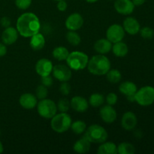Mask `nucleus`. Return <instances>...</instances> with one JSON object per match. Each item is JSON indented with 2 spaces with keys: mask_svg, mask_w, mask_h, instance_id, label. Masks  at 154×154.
Segmentation results:
<instances>
[{
  "mask_svg": "<svg viewBox=\"0 0 154 154\" xmlns=\"http://www.w3.org/2000/svg\"><path fill=\"white\" fill-rule=\"evenodd\" d=\"M65 25L69 31H77L84 25V18L79 13H73L68 17Z\"/></svg>",
  "mask_w": 154,
  "mask_h": 154,
  "instance_id": "10",
  "label": "nucleus"
},
{
  "mask_svg": "<svg viewBox=\"0 0 154 154\" xmlns=\"http://www.w3.org/2000/svg\"><path fill=\"white\" fill-rule=\"evenodd\" d=\"M15 5L20 10H26L30 7L32 0H15Z\"/></svg>",
  "mask_w": 154,
  "mask_h": 154,
  "instance_id": "34",
  "label": "nucleus"
},
{
  "mask_svg": "<svg viewBox=\"0 0 154 154\" xmlns=\"http://www.w3.org/2000/svg\"><path fill=\"white\" fill-rule=\"evenodd\" d=\"M135 102L143 107H147L154 103V87L144 86L137 90L135 94Z\"/></svg>",
  "mask_w": 154,
  "mask_h": 154,
  "instance_id": "6",
  "label": "nucleus"
},
{
  "mask_svg": "<svg viewBox=\"0 0 154 154\" xmlns=\"http://www.w3.org/2000/svg\"><path fill=\"white\" fill-rule=\"evenodd\" d=\"M71 107L74 111L79 113H84L88 109L89 102L85 99L80 96H74L70 102Z\"/></svg>",
  "mask_w": 154,
  "mask_h": 154,
  "instance_id": "18",
  "label": "nucleus"
},
{
  "mask_svg": "<svg viewBox=\"0 0 154 154\" xmlns=\"http://www.w3.org/2000/svg\"><path fill=\"white\" fill-rule=\"evenodd\" d=\"M99 115L105 123H112L117 120V114L112 105H106L102 106L99 111Z\"/></svg>",
  "mask_w": 154,
  "mask_h": 154,
  "instance_id": "13",
  "label": "nucleus"
},
{
  "mask_svg": "<svg viewBox=\"0 0 154 154\" xmlns=\"http://www.w3.org/2000/svg\"><path fill=\"white\" fill-rule=\"evenodd\" d=\"M111 61L109 59L102 54H97L89 60L87 69L93 75L102 76L105 75L111 69Z\"/></svg>",
  "mask_w": 154,
  "mask_h": 154,
  "instance_id": "2",
  "label": "nucleus"
},
{
  "mask_svg": "<svg viewBox=\"0 0 154 154\" xmlns=\"http://www.w3.org/2000/svg\"><path fill=\"white\" fill-rule=\"evenodd\" d=\"M72 132L76 135H81L84 133L87 129V124L83 120H77V121L73 122L71 126Z\"/></svg>",
  "mask_w": 154,
  "mask_h": 154,
  "instance_id": "29",
  "label": "nucleus"
},
{
  "mask_svg": "<svg viewBox=\"0 0 154 154\" xmlns=\"http://www.w3.org/2000/svg\"><path fill=\"white\" fill-rule=\"evenodd\" d=\"M139 32L141 37L147 40L153 38L154 36V30L150 26H144L143 28H141Z\"/></svg>",
  "mask_w": 154,
  "mask_h": 154,
  "instance_id": "33",
  "label": "nucleus"
},
{
  "mask_svg": "<svg viewBox=\"0 0 154 154\" xmlns=\"http://www.w3.org/2000/svg\"><path fill=\"white\" fill-rule=\"evenodd\" d=\"M36 107L39 115L43 118L48 120H51L54 115H56L58 111L55 102L47 98L39 101Z\"/></svg>",
  "mask_w": 154,
  "mask_h": 154,
  "instance_id": "7",
  "label": "nucleus"
},
{
  "mask_svg": "<svg viewBox=\"0 0 154 154\" xmlns=\"http://www.w3.org/2000/svg\"><path fill=\"white\" fill-rule=\"evenodd\" d=\"M114 5L116 11L123 15H130L135 8L132 0H116Z\"/></svg>",
  "mask_w": 154,
  "mask_h": 154,
  "instance_id": "12",
  "label": "nucleus"
},
{
  "mask_svg": "<svg viewBox=\"0 0 154 154\" xmlns=\"http://www.w3.org/2000/svg\"><path fill=\"white\" fill-rule=\"evenodd\" d=\"M53 68H54V66H53L52 62L46 58L40 59L38 60L35 64L36 72L41 77L51 75V74L52 73Z\"/></svg>",
  "mask_w": 154,
  "mask_h": 154,
  "instance_id": "11",
  "label": "nucleus"
},
{
  "mask_svg": "<svg viewBox=\"0 0 154 154\" xmlns=\"http://www.w3.org/2000/svg\"><path fill=\"white\" fill-rule=\"evenodd\" d=\"M0 23H1L2 26H3L5 29V28H8V27L11 26V20L9 19L8 17H4L2 18L1 20H0Z\"/></svg>",
  "mask_w": 154,
  "mask_h": 154,
  "instance_id": "39",
  "label": "nucleus"
},
{
  "mask_svg": "<svg viewBox=\"0 0 154 154\" xmlns=\"http://www.w3.org/2000/svg\"><path fill=\"white\" fill-rule=\"evenodd\" d=\"M125 37V31L123 26L119 24L110 26L106 31V38L112 44L121 42Z\"/></svg>",
  "mask_w": 154,
  "mask_h": 154,
  "instance_id": "8",
  "label": "nucleus"
},
{
  "mask_svg": "<svg viewBox=\"0 0 154 154\" xmlns=\"http://www.w3.org/2000/svg\"><path fill=\"white\" fill-rule=\"evenodd\" d=\"M66 37L67 42L72 46H78L81 42V36L75 31H69Z\"/></svg>",
  "mask_w": 154,
  "mask_h": 154,
  "instance_id": "30",
  "label": "nucleus"
},
{
  "mask_svg": "<svg viewBox=\"0 0 154 154\" xmlns=\"http://www.w3.org/2000/svg\"><path fill=\"white\" fill-rule=\"evenodd\" d=\"M132 2L135 6H141L145 3L146 0H132Z\"/></svg>",
  "mask_w": 154,
  "mask_h": 154,
  "instance_id": "41",
  "label": "nucleus"
},
{
  "mask_svg": "<svg viewBox=\"0 0 154 154\" xmlns=\"http://www.w3.org/2000/svg\"><path fill=\"white\" fill-rule=\"evenodd\" d=\"M90 146H91V143L84 135L82 138L75 141L73 146V150L76 153L84 154L90 151Z\"/></svg>",
  "mask_w": 154,
  "mask_h": 154,
  "instance_id": "20",
  "label": "nucleus"
},
{
  "mask_svg": "<svg viewBox=\"0 0 154 154\" xmlns=\"http://www.w3.org/2000/svg\"><path fill=\"white\" fill-rule=\"evenodd\" d=\"M57 9H58L60 11H66L68 7L67 2H66V0H62V1H59L57 3Z\"/></svg>",
  "mask_w": 154,
  "mask_h": 154,
  "instance_id": "38",
  "label": "nucleus"
},
{
  "mask_svg": "<svg viewBox=\"0 0 154 154\" xmlns=\"http://www.w3.org/2000/svg\"><path fill=\"white\" fill-rule=\"evenodd\" d=\"M16 26L19 35L24 38H30L39 32L41 23L35 14L26 12L18 17Z\"/></svg>",
  "mask_w": 154,
  "mask_h": 154,
  "instance_id": "1",
  "label": "nucleus"
},
{
  "mask_svg": "<svg viewBox=\"0 0 154 154\" xmlns=\"http://www.w3.org/2000/svg\"><path fill=\"white\" fill-rule=\"evenodd\" d=\"M41 82H42V85L45 86L47 87H51L53 84V79L51 77V75H48V76L45 77H41Z\"/></svg>",
  "mask_w": 154,
  "mask_h": 154,
  "instance_id": "37",
  "label": "nucleus"
},
{
  "mask_svg": "<svg viewBox=\"0 0 154 154\" xmlns=\"http://www.w3.org/2000/svg\"><path fill=\"white\" fill-rule=\"evenodd\" d=\"M106 78L111 84H117L121 81L122 75L120 72L117 69H110L106 75Z\"/></svg>",
  "mask_w": 154,
  "mask_h": 154,
  "instance_id": "28",
  "label": "nucleus"
},
{
  "mask_svg": "<svg viewBox=\"0 0 154 154\" xmlns=\"http://www.w3.org/2000/svg\"><path fill=\"white\" fill-rule=\"evenodd\" d=\"M30 39L29 45L33 51H40L45 45V38L42 33L38 32L32 35Z\"/></svg>",
  "mask_w": 154,
  "mask_h": 154,
  "instance_id": "22",
  "label": "nucleus"
},
{
  "mask_svg": "<svg viewBox=\"0 0 154 154\" xmlns=\"http://www.w3.org/2000/svg\"><path fill=\"white\" fill-rule=\"evenodd\" d=\"M98 1H99V0H86V2H87L88 3H94Z\"/></svg>",
  "mask_w": 154,
  "mask_h": 154,
  "instance_id": "43",
  "label": "nucleus"
},
{
  "mask_svg": "<svg viewBox=\"0 0 154 154\" xmlns=\"http://www.w3.org/2000/svg\"><path fill=\"white\" fill-rule=\"evenodd\" d=\"M53 75L60 82H68L72 78V69L68 66L63 64L56 65L52 71Z\"/></svg>",
  "mask_w": 154,
  "mask_h": 154,
  "instance_id": "9",
  "label": "nucleus"
},
{
  "mask_svg": "<svg viewBox=\"0 0 154 154\" xmlns=\"http://www.w3.org/2000/svg\"><path fill=\"white\" fill-rule=\"evenodd\" d=\"M113 44L107 38H101L96 41L94 44V50L96 52L98 53V54H108L111 52L112 49Z\"/></svg>",
  "mask_w": 154,
  "mask_h": 154,
  "instance_id": "19",
  "label": "nucleus"
},
{
  "mask_svg": "<svg viewBox=\"0 0 154 154\" xmlns=\"http://www.w3.org/2000/svg\"><path fill=\"white\" fill-rule=\"evenodd\" d=\"M0 134H1V132H0Z\"/></svg>",
  "mask_w": 154,
  "mask_h": 154,
  "instance_id": "46",
  "label": "nucleus"
},
{
  "mask_svg": "<svg viewBox=\"0 0 154 154\" xmlns=\"http://www.w3.org/2000/svg\"><path fill=\"white\" fill-rule=\"evenodd\" d=\"M135 147L133 144L129 142H122L117 146V153L119 154H134Z\"/></svg>",
  "mask_w": 154,
  "mask_h": 154,
  "instance_id": "27",
  "label": "nucleus"
},
{
  "mask_svg": "<svg viewBox=\"0 0 154 154\" xmlns=\"http://www.w3.org/2000/svg\"><path fill=\"white\" fill-rule=\"evenodd\" d=\"M3 150H4V147H3V144L0 141V153H2L3 152Z\"/></svg>",
  "mask_w": 154,
  "mask_h": 154,
  "instance_id": "42",
  "label": "nucleus"
},
{
  "mask_svg": "<svg viewBox=\"0 0 154 154\" xmlns=\"http://www.w3.org/2000/svg\"><path fill=\"white\" fill-rule=\"evenodd\" d=\"M112 51L113 54L117 57H126L129 52V48L127 45L124 42H119L117 43H114L112 45Z\"/></svg>",
  "mask_w": 154,
  "mask_h": 154,
  "instance_id": "23",
  "label": "nucleus"
},
{
  "mask_svg": "<svg viewBox=\"0 0 154 154\" xmlns=\"http://www.w3.org/2000/svg\"><path fill=\"white\" fill-rule=\"evenodd\" d=\"M109 1H113V0H109Z\"/></svg>",
  "mask_w": 154,
  "mask_h": 154,
  "instance_id": "45",
  "label": "nucleus"
},
{
  "mask_svg": "<svg viewBox=\"0 0 154 154\" xmlns=\"http://www.w3.org/2000/svg\"><path fill=\"white\" fill-rule=\"evenodd\" d=\"M123 28L125 32L128 33L130 35H135L139 32L141 29V25L139 22L135 18L132 17H128L123 20Z\"/></svg>",
  "mask_w": 154,
  "mask_h": 154,
  "instance_id": "14",
  "label": "nucleus"
},
{
  "mask_svg": "<svg viewBox=\"0 0 154 154\" xmlns=\"http://www.w3.org/2000/svg\"><path fill=\"white\" fill-rule=\"evenodd\" d=\"M72 120L67 113H59L51 119V127L55 132L63 133L71 128Z\"/></svg>",
  "mask_w": 154,
  "mask_h": 154,
  "instance_id": "3",
  "label": "nucleus"
},
{
  "mask_svg": "<svg viewBox=\"0 0 154 154\" xmlns=\"http://www.w3.org/2000/svg\"><path fill=\"white\" fill-rule=\"evenodd\" d=\"M19 103L23 108L31 110L35 108L37 105L38 99L32 93H26L21 95L19 99Z\"/></svg>",
  "mask_w": 154,
  "mask_h": 154,
  "instance_id": "16",
  "label": "nucleus"
},
{
  "mask_svg": "<svg viewBox=\"0 0 154 154\" xmlns=\"http://www.w3.org/2000/svg\"><path fill=\"white\" fill-rule=\"evenodd\" d=\"M18 33L17 29L12 26L5 28L2 34V41L5 45H11L14 44L18 38Z\"/></svg>",
  "mask_w": 154,
  "mask_h": 154,
  "instance_id": "17",
  "label": "nucleus"
},
{
  "mask_svg": "<svg viewBox=\"0 0 154 154\" xmlns=\"http://www.w3.org/2000/svg\"><path fill=\"white\" fill-rule=\"evenodd\" d=\"M48 95V87L42 85V84L38 86V87L35 90V96L38 99L42 100V99H46Z\"/></svg>",
  "mask_w": 154,
  "mask_h": 154,
  "instance_id": "32",
  "label": "nucleus"
},
{
  "mask_svg": "<svg viewBox=\"0 0 154 154\" xmlns=\"http://www.w3.org/2000/svg\"><path fill=\"white\" fill-rule=\"evenodd\" d=\"M66 61L67 66L72 70L81 71L87 68L89 62V57L84 52L73 51L69 53Z\"/></svg>",
  "mask_w": 154,
  "mask_h": 154,
  "instance_id": "5",
  "label": "nucleus"
},
{
  "mask_svg": "<svg viewBox=\"0 0 154 154\" xmlns=\"http://www.w3.org/2000/svg\"><path fill=\"white\" fill-rule=\"evenodd\" d=\"M138 124V118L135 113L127 111L124 113L121 119V126L125 130L132 131L135 129Z\"/></svg>",
  "mask_w": 154,
  "mask_h": 154,
  "instance_id": "15",
  "label": "nucleus"
},
{
  "mask_svg": "<svg viewBox=\"0 0 154 154\" xmlns=\"http://www.w3.org/2000/svg\"><path fill=\"white\" fill-rule=\"evenodd\" d=\"M118 100V97L117 95L114 93H109L107 95L106 98H105V101L107 102V105H114L117 102Z\"/></svg>",
  "mask_w": 154,
  "mask_h": 154,
  "instance_id": "35",
  "label": "nucleus"
},
{
  "mask_svg": "<svg viewBox=\"0 0 154 154\" xmlns=\"http://www.w3.org/2000/svg\"><path fill=\"white\" fill-rule=\"evenodd\" d=\"M97 153L99 154H117V146L111 141H105L100 144V146L97 150Z\"/></svg>",
  "mask_w": 154,
  "mask_h": 154,
  "instance_id": "24",
  "label": "nucleus"
},
{
  "mask_svg": "<svg viewBox=\"0 0 154 154\" xmlns=\"http://www.w3.org/2000/svg\"><path fill=\"white\" fill-rule=\"evenodd\" d=\"M84 136L90 141V143L102 144L107 141L108 134L106 129L98 124H93L86 129Z\"/></svg>",
  "mask_w": 154,
  "mask_h": 154,
  "instance_id": "4",
  "label": "nucleus"
},
{
  "mask_svg": "<svg viewBox=\"0 0 154 154\" xmlns=\"http://www.w3.org/2000/svg\"><path fill=\"white\" fill-rule=\"evenodd\" d=\"M119 90L123 95L126 97L135 96V93L138 90L136 84L132 81H124L119 86Z\"/></svg>",
  "mask_w": 154,
  "mask_h": 154,
  "instance_id": "21",
  "label": "nucleus"
},
{
  "mask_svg": "<svg viewBox=\"0 0 154 154\" xmlns=\"http://www.w3.org/2000/svg\"><path fill=\"white\" fill-rule=\"evenodd\" d=\"M54 1H57V2H59V1H62V0H54Z\"/></svg>",
  "mask_w": 154,
  "mask_h": 154,
  "instance_id": "44",
  "label": "nucleus"
},
{
  "mask_svg": "<svg viewBox=\"0 0 154 154\" xmlns=\"http://www.w3.org/2000/svg\"><path fill=\"white\" fill-rule=\"evenodd\" d=\"M69 54V51L65 47L59 46L54 49L52 52V55L55 60L58 61H64L66 60Z\"/></svg>",
  "mask_w": 154,
  "mask_h": 154,
  "instance_id": "25",
  "label": "nucleus"
},
{
  "mask_svg": "<svg viewBox=\"0 0 154 154\" xmlns=\"http://www.w3.org/2000/svg\"><path fill=\"white\" fill-rule=\"evenodd\" d=\"M60 91L63 96H68L71 92V86L68 82H62L60 85Z\"/></svg>",
  "mask_w": 154,
  "mask_h": 154,
  "instance_id": "36",
  "label": "nucleus"
},
{
  "mask_svg": "<svg viewBox=\"0 0 154 154\" xmlns=\"http://www.w3.org/2000/svg\"><path fill=\"white\" fill-rule=\"evenodd\" d=\"M105 101V99L102 94L98 93H93L89 99V104L93 108H99L103 105Z\"/></svg>",
  "mask_w": 154,
  "mask_h": 154,
  "instance_id": "26",
  "label": "nucleus"
},
{
  "mask_svg": "<svg viewBox=\"0 0 154 154\" xmlns=\"http://www.w3.org/2000/svg\"><path fill=\"white\" fill-rule=\"evenodd\" d=\"M7 54V47L4 43H0V57H4Z\"/></svg>",
  "mask_w": 154,
  "mask_h": 154,
  "instance_id": "40",
  "label": "nucleus"
},
{
  "mask_svg": "<svg viewBox=\"0 0 154 154\" xmlns=\"http://www.w3.org/2000/svg\"><path fill=\"white\" fill-rule=\"evenodd\" d=\"M57 110H58L60 112L67 113L71 107L70 102H69L67 99H66V98L60 99V100H59V102H57Z\"/></svg>",
  "mask_w": 154,
  "mask_h": 154,
  "instance_id": "31",
  "label": "nucleus"
}]
</instances>
